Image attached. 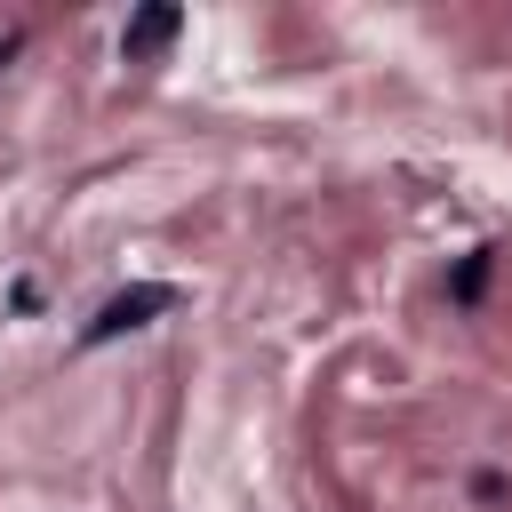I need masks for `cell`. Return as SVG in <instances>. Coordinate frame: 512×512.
Instances as JSON below:
<instances>
[{
  "instance_id": "obj_2",
  "label": "cell",
  "mask_w": 512,
  "mask_h": 512,
  "mask_svg": "<svg viewBox=\"0 0 512 512\" xmlns=\"http://www.w3.org/2000/svg\"><path fill=\"white\" fill-rule=\"evenodd\" d=\"M176 32H184V8H176V0H152V8H136V16H128L120 56H128V64H144V56H152V48H168Z\"/></svg>"
},
{
  "instance_id": "obj_3",
  "label": "cell",
  "mask_w": 512,
  "mask_h": 512,
  "mask_svg": "<svg viewBox=\"0 0 512 512\" xmlns=\"http://www.w3.org/2000/svg\"><path fill=\"white\" fill-rule=\"evenodd\" d=\"M480 280H488V248H480V256H464V272H456V296L472 304V296H480Z\"/></svg>"
},
{
  "instance_id": "obj_1",
  "label": "cell",
  "mask_w": 512,
  "mask_h": 512,
  "mask_svg": "<svg viewBox=\"0 0 512 512\" xmlns=\"http://www.w3.org/2000/svg\"><path fill=\"white\" fill-rule=\"evenodd\" d=\"M160 312H176V288H168V280H136V288H120V296L96 304V320L80 328V352H96V344H112V336H128V328H152Z\"/></svg>"
}]
</instances>
